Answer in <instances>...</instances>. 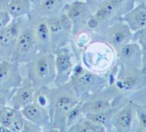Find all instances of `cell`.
<instances>
[{
    "instance_id": "obj_27",
    "label": "cell",
    "mask_w": 146,
    "mask_h": 132,
    "mask_svg": "<svg viewBox=\"0 0 146 132\" xmlns=\"http://www.w3.org/2000/svg\"><path fill=\"white\" fill-rule=\"evenodd\" d=\"M137 126L135 131L146 132V105H135Z\"/></svg>"
},
{
    "instance_id": "obj_9",
    "label": "cell",
    "mask_w": 146,
    "mask_h": 132,
    "mask_svg": "<svg viewBox=\"0 0 146 132\" xmlns=\"http://www.w3.org/2000/svg\"><path fill=\"white\" fill-rule=\"evenodd\" d=\"M46 19L54 50L70 44L73 37V24L65 13L62 11Z\"/></svg>"
},
{
    "instance_id": "obj_3",
    "label": "cell",
    "mask_w": 146,
    "mask_h": 132,
    "mask_svg": "<svg viewBox=\"0 0 146 132\" xmlns=\"http://www.w3.org/2000/svg\"><path fill=\"white\" fill-rule=\"evenodd\" d=\"M69 82L80 100H85L109 85L108 74H100L86 68L82 63L75 64Z\"/></svg>"
},
{
    "instance_id": "obj_8",
    "label": "cell",
    "mask_w": 146,
    "mask_h": 132,
    "mask_svg": "<svg viewBox=\"0 0 146 132\" xmlns=\"http://www.w3.org/2000/svg\"><path fill=\"white\" fill-rule=\"evenodd\" d=\"M133 35L134 33L127 24L119 18L110 24L100 35L95 37L93 40L106 42L117 53L123 46L132 42Z\"/></svg>"
},
{
    "instance_id": "obj_20",
    "label": "cell",
    "mask_w": 146,
    "mask_h": 132,
    "mask_svg": "<svg viewBox=\"0 0 146 132\" xmlns=\"http://www.w3.org/2000/svg\"><path fill=\"white\" fill-rule=\"evenodd\" d=\"M56 87L54 86H44L35 89L33 103L49 114L53 120L56 99Z\"/></svg>"
},
{
    "instance_id": "obj_36",
    "label": "cell",
    "mask_w": 146,
    "mask_h": 132,
    "mask_svg": "<svg viewBox=\"0 0 146 132\" xmlns=\"http://www.w3.org/2000/svg\"><path fill=\"white\" fill-rule=\"evenodd\" d=\"M71 1V2H72V1H76V0H65V1Z\"/></svg>"
},
{
    "instance_id": "obj_12",
    "label": "cell",
    "mask_w": 146,
    "mask_h": 132,
    "mask_svg": "<svg viewBox=\"0 0 146 132\" xmlns=\"http://www.w3.org/2000/svg\"><path fill=\"white\" fill-rule=\"evenodd\" d=\"M127 100V98H116L107 88L94 94L82 101V109L83 113H98L110 109L114 105Z\"/></svg>"
},
{
    "instance_id": "obj_28",
    "label": "cell",
    "mask_w": 146,
    "mask_h": 132,
    "mask_svg": "<svg viewBox=\"0 0 146 132\" xmlns=\"http://www.w3.org/2000/svg\"><path fill=\"white\" fill-rule=\"evenodd\" d=\"M110 1L120 11L122 16L136 6L134 0H110Z\"/></svg>"
},
{
    "instance_id": "obj_22",
    "label": "cell",
    "mask_w": 146,
    "mask_h": 132,
    "mask_svg": "<svg viewBox=\"0 0 146 132\" xmlns=\"http://www.w3.org/2000/svg\"><path fill=\"white\" fill-rule=\"evenodd\" d=\"M127 101V100H125L121 103L114 105L110 109L105 111L98 113H86L85 114V118L103 125L106 128L107 131H112L113 129L112 127H111V120H112L113 115Z\"/></svg>"
},
{
    "instance_id": "obj_29",
    "label": "cell",
    "mask_w": 146,
    "mask_h": 132,
    "mask_svg": "<svg viewBox=\"0 0 146 132\" xmlns=\"http://www.w3.org/2000/svg\"><path fill=\"white\" fill-rule=\"evenodd\" d=\"M26 118L20 110H17L10 127L11 132H22Z\"/></svg>"
},
{
    "instance_id": "obj_11",
    "label": "cell",
    "mask_w": 146,
    "mask_h": 132,
    "mask_svg": "<svg viewBox=\"0 0 146 132\" xmlns=\"http://www.w3.org/2000/svg\"><path fill=\"white\" fill-rule=\"evenodd\" d=\"M55 55L56 77L53 86L56 87L66 84L70 80L74 70V53L66 46L58 48L53 52Z\"/></svg>"
},
{
    "instance_id": "obj_13",
    "label": "cell",
    "mask_w": 146,
    "mask_h": 132,
    "mask_svg": "<svg viewBox=\"0 0 146 132\" xmlns=\"http://www.w3.org/2000/svg\"><path fill=\"white\" fill-rule=\"evenodd\" d=\"M29 25L33 31L39 51L53 53L54 48L46 18L31 14Z\"/></svg>"
},
{
    "instance_id": "obj_18",
    "label": "cell",
    "mask_w": 146,
    "mask_h": 132,
    "mask_svg": "<svg viewBox=\"0 0 146 132\" xmlns=\"http://www.w3.org/2000/svg\"><path fill=\"white\" fill-rule=\"evenodd\" d=\"M21 111L24 118L38 125L42 131H54L49 114L33 102L22 109Z\"/></svg>"
},
{
    "instance_id": "obj_10",
    "label": "cell",
    "mask_w": 146,
    "mask_h": 132,
    "mask_svg": "<svg viewBox=\"0 0 146 132\" xmlns=\"http://www.w3.org/2000/svg\"><path fill=\"white\" fill-rule=\"evenodd\" d=\"M29 20V17L13 19L9 25L0 29V60H11L21 30Z\"/></svg>"
},
{
    "instance_id": "obj_23",
    "label": "cell",
    "mask_w": 146,
    "mask_h": 132,
    "mask_svg": "<svg viewBox=\"0 0 146 132\" xmlns=\"http://www.w3.org/2000/svg\"><path fill=\"white\" fill-rule=\"evenodd\" d=\"M7 9L13 19L29 17L32 13L31 0H9Z\"/></svg>"
},
{
    "instance_id": "obj_26",
    "label": "cell",
    "mask_w": 146,
    "mask_h": 132,
    "mask_svg": "<svg viewBox=\"0 0 146 132\" xmlns=\"http://www.w3.org/2000/svg\"><path fill=\"white\" fill-rule=\"evenodd\" d=\"M82 101L80 100L69 111L67 118H66V128H67V129L85 118V113L82 111Z\"/></svg>"
},
{
    "instance_id": "obj_4",
    "label": "cell",
    "mask_w": 146,
    "mask_h": 132,
    "mask_svg": "<svg viewBox=\"0 0 146 132\" xmlns=\"http://www.w3.org/2000/svg\"><path fill=\"white\" fill-rule=\"evenodd\" d=\"M27 64V78L35 89L53 86L56 77L55 55L51 52L39 51Z\"/></svg>"
},
{
    "instance_id": "obj_24",
    "label": "cell",
    "mask_w": 146,
    "mask_h": 132,
    "mask_svg": "<svg viewBox=\"0 0 146 132\" xmlns=\"http://www.w3.org/2000/svg\"><path fill=\"white\" fill-rule=\"evenodd\" d=\"M69 132H105L106 128L100 124L85 118L67 129Z\"/></svg>"
},
{
    "instance_id": "obj_33",
    "label": "cell",
    "mask_w": 146,
    "mask_h": 132,
    "mask_svg": "<svg viewBox=\"0 0 146 132\" xmlns=\"http://www.w3.org/2000/svg\"><path fill=\"white\" fill-rule=\"evenodd\" d=\"M41 131H42V129L40 127H39L38 125H36L35 123H32V122L29 121V120L26 119L23 129H22V132H41Z\"/></svg>"
},
{
    "instance_id": "obj_19",
    "label": "cell",
    "mask_w": 146,
    "mask_h": 132,
    "mask_svg": "<svg viewBox=\"0 0 146 132\" xmlns=\"http://www.w3.org/2000/svg\"><path fill=\"white\" fill-rule=\"evenodd\" d=\"M31 14L49 18L62 12L66 5L65 0H31Z\"/></svg>"
},
{
    "instance_id": "obj_25",
    "label": "cell",
    "mask_w": 146,
    "mask_h": 132,
    "mask_svg": "<svg viewBox=\"0 0 146 132\" xmlns=\"http://www.w3.org/2000/svg\"><path fill=\"white\" fill-rule=\"evenodd\" d=\"M17 110L11 106L0 105V126L10 129Z\"/></svg>"
},
{
    "instance_id": "obj_35",
    "label": "cell",
    "mask_w": 146,
    "mask_h": 132,
    "mask_svg": "<svg viewBox=\"0 0 146 132\" xmlns=\"http://www.w3.org/2000/svg\"><path fill=\"white\" fill-rule=\"evenodd\" d=\"M135 1L136 5L139 4H146V0H134Z\"/></svg>"
},
{
    "instance_id": "obj_5",
    "label": "cell",
    "mask_w": 146,
    "mask_h": 132,
    "mask_svg": "<svg viewBox=\"0 0 146 132\" xmlns=\"http://www.w3.org/2000/svg\"><path fill=\"white\" fill-rule=\"evenodd\" d=\"M80 101L71 82L56 87L52 126L54 131H66V118L69 111Z\"/></svg>"
},
{
    "instance_id": "obj_14",
    "label": "cell",
    "mask_w": 146,
    "mask_h": 132,
    "mask_svg": "<svg viewBox=\"0 0 146 132\" xmlns=\"http://www.w3.org/2000/svg\"><path fill=\"white\" fill-rule=\"evenodd\" d=\"M136 102L127 100L116 113L111 120L113 131L118 132L135 131L137 118L135 111Z\"/></svg>"
},
{
    "instance_id": "obj_17",
    "label": "cell",
    "mask_w": 146,
    "mask_h": 132,
    "mask_svg": "<svg viewBox=\"0 0 146 132\" xmlns=\"http://www.w3.org/2000/svg\"><path fill=\"white\" fill-rule=\"evenodd\" d=\"M35 89L31 81L27 77L24 78L21 85L15 90L9 106L21 111L25 107L33 103Z\"/></svg>"
},
{
    "instance_id": "obj_1",
    "label": "cell",
    "mask_w": 146,
    "mask_h": 132,
    "mask_svg": "<svg viewBox=\"0 0 146 132\" xmlns=\"http://www.w3.org/2000/svg\"><path fill=\"white\" fill-rule=\"evenodd\" d=\"M108 76L107 89L116 98H127L146 86V74L141 69L125 67L117 60Z\"/></svg>"
},
{
    "instance_id": "obj_6",
    "label": "cell",
    "mask_w": 146,
    "mask_h": 132,
    "mask_svg": "<svg viewBox=\"0 0 146 132\" xmlns=\"http://www.w3.org/2000/svg\"><path fill=\"white\" fill-rule=\"evenodd\" d=\"M19 65L12 60H0V105H9L15 90L23 82Z\"/></svg>"
},
{
    "instance_id": "obj_21",
    "label": "cell",
    "mask_w": 146,
    "mask_h": 132,
    "mask_svg": "<svg viewBox=\"0 0 146 132\" xmlns=\"http://www.w3.org/2000/svg\"><path fill=\"white\" fill-rule=\"evenodd\" d=\"M121 19L127 24L133 33L143 30L146 27V4H137Z\"/></svg>"
},
{
    "instance_id": "obj_16",
    "label": "cell",
    "mask_w": 146,
    "mask_h": 132,
    "mask_svg": "<svg viewBox=\"0 0 146 132\" xmlns=\"http://www.w3.org/2000/svg\"><path fill=\"white\" fill-rule=\"evenodd\" d=\"M117 61L125 67L141 69L143 52L140 45L131 42L124 45L116 53Z\"/></svg>"
},
{
    "instance_id": "obj_30",
    "label": "cell",
    "mask_w": 146,
    "mask_h": 132,
    "mask_svg": "<svg viewBox=\"0 0 146 132\" xmlns=\"http://www.w3.org/2000/svg\"><path fill=\"white\" fill-rule=\"evenodd\" d=\"M132 42H136L140 45L143 54L146 53V30L145 29L134 33Z\"/></svg>"
},
{
    "instance_id": "obj_31",
    "label": "cell",
    "mask_w": 146,
    "mask_h": 132,
    "mask_svg": "<svg viewBox=\"0 0 146 132\" xmlns=\"http://www.w3.org/2000/svg\"><path fill=\"white\" fill-rule=\"evenodd\" d=\"M12 20L13 17L8 9L5 8H0V29L9 25Z\"/></svg>"
},
{
    "instance_id": "obj_2",
    "label": "cell",
    "mask_w": 146,
    "mask_h": 132,
    "mask_svg": "<svg viewBox=\"0 0 146 132\" xmlns=\"http://www.w3.org/2000/svg\"><path fill=\"white\" fill-rule=\"evenodd\" d=\"M117 60L115 50L106 42L93 40L82 52L80 63L91 71L108 74Z\"/></svg>"
},
{
    "instance_id": "obj_34",
    "label": "cell",
    "mask_w": 146,
    "mask_h": 132,
    "mask_svg": "<svg viewBox=\"0 0 146 132\" xmlns=\"http://www.w3.org/2000/svg\"><path fill=\"white\" fill-rule=\"evenodd\" d=\"M141 70L143 72L146 74V53L143 54V62H142V68Z\"/></svg>"
},
{
    "instance_id": "obj_37",
    "label": "cell",
    "mask_w": 146,
    "mask_h": 132,
    "mask_svg": "<svg viewBox=\"0 0 146 132\" xmlns=\"http://www.w3.org/2000/svg\"><path fill=\"white\" fill-rule=\"evenodd\" d=\"M145 30H146V27H145Z\"/></svg>"
},
{
    "instance_id": "obj_15",
    "label": "cell",
    "mask_w": 146,
    "mask_h": 132,
    "mask_svg": "<svg viewBox=\"0 0 146 132\" xmlns=\"http://www.w3.org/2000/svg\"><path fill=\"white\" fill-rule=\"evenodd\" d=\"M73 24V34L85 29L87 21L92 16V12L85 1L76 0L66 4L63 10Z\"/></svg>"
},
{
    "instance_id": "obj_32",
    "label": "cell",
    "mask_w": 146,
    "mask_h": 132,
    "mask_svg": "<svg viewBox=\"0 0 146 132\" xmlns=\"http://www.w3.org/2000/svg\"><path fill=\"white\" fill-rule=\"evenodd\" d=\"M108 0H85L88 7L90 8L92 13H95L99 8Z\"/></svg>"
},
{
    "instance_id": "obj_7",
    "label": "cell",
    "mask_w": 146,
    "mask_h": 132,
    "mask_svg": "<svg viewBox=\"0 0 146 132\" xmlns=\"http://www.w3.org/2000/svg\"><path fill=\"white\" fill-rule=\"evenodd\" d=\"M39 52L33 31L29 22L21 30L11 60L18 64H27Z\"/></svg>"
}]
</instances>
